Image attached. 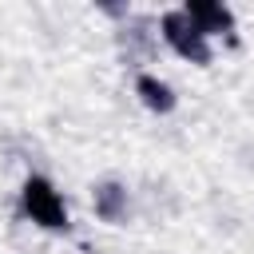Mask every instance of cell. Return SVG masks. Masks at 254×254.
<instances>
[{
	"instance_id": "7a4b0ae2",
	"label": "cell",
	"mask_w": 254,
	"mask_h": 254,
	"mask_svg": "<svg viewBox=\"0 0 254 254\" xmlns=\"http://www.w3.org/2000/svg\"><path fill=\"white\" fill-rule=\"evenodd\" d=\"M20 202H24V214L44 226V230H67V206H64V194L44 179V175H28L24 187H20Z\"/></svg>"
},
{
	"instance_id": "277c9868",
	"label": "cell",
	"mask_w": 254,
	"mask_h": 254,
	"mask_svg": "<svg viewBox=\"0 0 254 254\" xmlns=\"http://www.w3.org/2000/svg\"><path fill=\"white\" fill-rule=\"evenodd\" d=\"M91 206H95V214H99L103 222H111V226L127 222V210H131V202H127V187L115 183V179L95 183V187H91Z\"/></svg>"
},
{
	"instance_id": "6da1fadb",
	"label": "cell",
	"mask_w": 254,
	"mask_h": 254,
	"mask_svg": "<svg viewBox=\"0 0 254 254\" xmlns=\"http://www.w3.org/2000/svg\"><path fill=\"white\" fill-rule=\"evenodd\" d=\"M159 36L167 40V48H171L175 56L190 60L194 67H206V64L214 60L210 40H206V36L194 28V20H190L183 8H167V12L159 16Z\"/></svg>"
},
{
	"instance_id": "5b68a950",
	"label": "cell",
	"mask_w": 254,
	"mask_h": 254,
	"mask_svg": "<svg viewBox=\"0 0 254 254\" xmlns=\"http://www.w3.org/2000/svg\"><path fill=\"white\" fill-rule=\"evenodd\" d=\"M135 95H139V103H143L147 111H155V115H171L175 103H179L175 87H171L167 79L151 75V71H139V75H135Z\"/></svg>"
},
{
	"instance_id": "3957f363",
	"label": "cell",
	"mask_w": 254,
	"mask_h": 254,
	"mask_svg": "<svg viewBox=\"0 0 254 254\" xmlns=\"http://www.w3.org/2000/svg\"><path fill=\"white\" fill-rule=\"evenodd\" d=\"M183 12L194 20V28L210 40V36H230L234 32V12L218 0H187Z\"/></svg>"
}]
</instances>
